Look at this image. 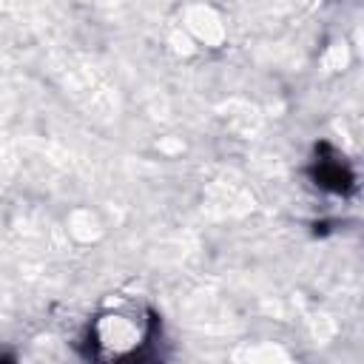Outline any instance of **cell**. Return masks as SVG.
I'll list each match as a JSON object with an SVG mask.
<instances>
[{"label": "cell", "mask_w": 364, "mask_h": 364, "mask_svg": "<svg viewBox=\"0 0 364 364\" xmlns=\"http://www.w3.org/2000/svg\"><path fill=\"white\" fill-rule=\"evenodd\" d=\"M97 338H100V347L119 355L139 344V324L125 313H108L97 321Z\"/></svg>", "instance_id": "6da1fadb"}]
</instances>
